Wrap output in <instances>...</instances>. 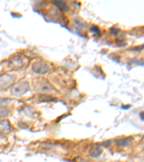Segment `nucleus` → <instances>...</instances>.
I'll list each match as a JSON object with an SVG mask.
<instances>
[{
    "instance_id": "2",
    "label": "nucleus",
    "mask_w": 144,
    "mask_h": 162,
    "mask_svg": "<svg viewBox=\"0 0 144 162\" xmlns=\"http://www.w3.org/2000/svg\"><path fill=\"white\" fill-rule=\"evenodd\" d=\"M15 82L14 76L9 74H2L0 76V89H6L12 85Z\"/></svg>"
},
{
    "instance_id": "7",
    "label": "nucleus",
    "mask_w": 144,
    "mask_h": 162,
    "mask_svg": "<svg viewBox=\"0 0 144 162\" xmlns=\"http://www.w3.org/2000/svg\"><path fill=\"white\" fill-rule=\"evenodd\" d=\"M11 126L7 120H3L0 122V133H6L10 132Z\"/></svg>"
},
{
    "instance_id": "12",
    "label": "nucleus",
    "mask_w": 144,
    "mask_h": 162,
    "mask_svg": "<svg viewBox=\"0 0 144 162\" xmlns=\"http://www.w3.org/2000/svg\"><path fill=\"white\" fill-rule=\"evenodd\" d=\"M130 108V105H128V106H122V108L125 109H128V108Z\"/></svg>"
},
{
    "instance_id": "3",
    "label": "nucleus",
    "mask_w": 144,
    "mask_h": 162,
    "mask_svg": "<svg viewBox=\"0 0 144 162\" xmlns=\"http://www.w3.org/2000/svg\"><path fill=\"white\" fill-rule=\"evenodd\" d=\"M32 71L38 74H45L49 71V67L46 63L42 62V61H38V62L35 63L32 65Z\"/></svg>"
},
{
    "instance_id": "1",
    "label": "nucleus",
    "mask_w": 144,
    "mask_h": 162,
    "mask_svg": "<svg viewBox=\"0 0 144 162\" xmlns=\"http://www.w3.org/2000/svg\"><path fill=\"white\" fill-rule=\"evenodd\" d=\"M29 90V85L27 82H19L13 85L11 89V94L16 97L25 95Z\"/></svg>"
},
{
    "instance_id": "4",
    "label": "nucleus",
    "mask_w": 144,
    "mask_h": 162,
    "mask_svg": "<svg viewBox=\"0 0 144 162\" xmlns=\"http://www.w3.org/2000/svg\"><path fill=\"white\" fill-rule=\"evenodd\" d=\"M10 66L12 69H17L19 68H21L23 66V61L22 59L21 56H15L13 58H11L10 60Z\"/></svg>"
},
{
    "instance_id": "5",
    "label": "nucleus",
    "mask_w": 144,
    "mask_h": 162,
    "mask_svg": "<svg viewBox=\"0 0 144 162\" xmlns=\"http://www.w3.org/2000/svg\"><path fill=\"white\" fill-rule=\"evenodd\" d=\"M133 139L131 137H127V138H123V139H119L115 140V143L116 145L119 146H122V147H126L128 146L131 143Z\"/></svg>"
},
{
    "instance_id": "11",
    "label": "nucleus",
    "mask_w": 144,
    "mask_h": 162,
    "mask_svg": "<svg viewBox=\"0 0 144 162\" xmlns=\"http://www.w3.org/2000/svg\"><path fill=\"white\" fill-rule=\"evenodd\" d=\"M140 117H141V119L142 120H144V111L142 112V113H140Z\"/></svg>"
},
{
    "instance_id": "10",
    "label": "nucleus",
    "mask_w": 144,
    "mask_h": 162,
    "mask_svg": "<svg viewBox=\"0 0 144 162\" xmlns=\"http://www.w3.org/2000/svg\"><path fill=\"white\" fill-rule=\"evenodd\" d=\"M91 31H94V32H100L99 29H98L97 27H95V26H93V27L91 28Z\"/></svg>"
},
{
    "instance_id": "8",
    "label": "nucleus",
    "mask_w": 144,
    "mask_h": 162,
    "mask_svg": "<svg viewBox=\"0 0 144 162\" xmlns=\"http://www.w3.org/2000/svg\"><path fill=\"white\" fill-rule=\"evenodd\" d=\"M53 4H55V5L57 6L61 10L65 11V10H67V5H66V4L64 2L56 1V2H53Z\"/></svg>"
},
{
    "instance_id": "9",
    "label": "nucleus",
    "mask_w": 144,
    "mask_h": 162,
    "mask_svg": "<svg viewBox=\"0 0 144 162\" xmlns=\"http://www.w3.org/2000/svg\"><path fill=\"white\" fill-rule=\"evenodd\" d=\"M9 114V109L5 106H0V118L6 117Z\"/></svg>"
},
{
    "instance_id": "6",
    "label": "nucleus",
    "mask_w": 144,
    "mask_h": 162,
    "mask_svg": "<svg viewBox=\"0 0 144 162\" xmlns=\"http://www.w3.org/2000/svg\"><path fill=\"white\" fill-rule=\"evenodd\" d=\"M102 154V149L100 145L98 144H95L93 147L91 148L89 151V156L93 158H97V157L100 156V154Z\"/></svg>"
}]
</instances>
